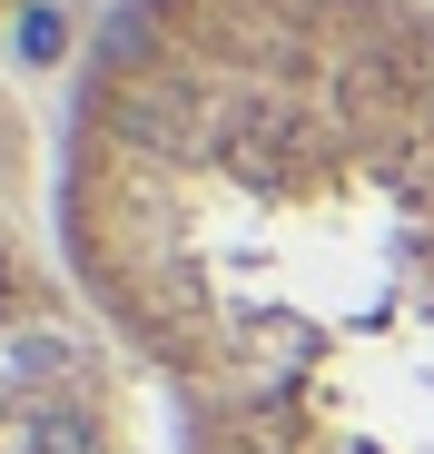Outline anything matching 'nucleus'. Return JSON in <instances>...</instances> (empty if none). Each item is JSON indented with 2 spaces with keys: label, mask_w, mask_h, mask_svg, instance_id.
I'll return each mask as SVG.
<instances>
[{
  "label": "nucleus",
  "mask_w": 434,
  "mask_h": 454,
  "mask_svg": "<svg viewBox=\"0 0 434 454\" xmlns=\"http://www.w3.org/2000/svg\"><path fill=\"white\" fill-rule=\"evenodd\" d=\"M50 247L168 454H434V0H119Z\"/></svg>",
  "instance_id": "nucleus-1"
},
{
  "label": "nucleus",
  "mask_w": 434,
  "mask_h": 454,
  "mask_svg": "<svg viewBox=\"0 0 434 454\" xmlns=\"http://www.w3.org/2000/svg\"><path fill=\"white\" fill-rule=\"evenodd\" d=\"M11 11H20V0H0V20H11Z\"/></svg>",
  "instance_id": "nucleus-3"
},
{
  "label": "nucleus",
  "mask_w": 434,
  "mask_h": 454,
  "mask_svg": "<svg viewBox=\"0 0 434 454\" xmlns=\"http://www.w3.org/2000/svg\"><path fill=\"white\" fill-rule=\"evenodd\" d=\"M0 454H138L119 356L89 326L59 247L0 198Z\"/></svg>",
  "instance_id": "nucleus-2"
}]
</instances>
